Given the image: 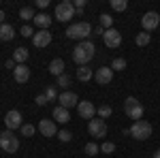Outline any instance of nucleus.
<instances>
[{
    "mask_svg": "<svg viewBox=\"0 0 160 158\" xmlns=\"http://www.w3.org/2000/svg\"><path fill=\"white\" fill-rule=\"evenodd\" d=\"M94 51H96V47H94L92 41H81L73 49V62H77L79 66H86L88 62L94 58Z\"/></svg>",
    "mask_w": 160,
    "mask_h": 158,
    "instance_id": "obj_1",
    "label": "nucleus"
},
{
    "mask_svg": "<svg viewBox=\"0 0 160 158\" xmlns=\"http://www.w3.org/2000/svg\"><path fill=\"white\" fill-rule=\"evenodd\" d=\"M130 130V137L132 139H137V141H148L149 137H152V124L149 122H145V120H137V122H132V126L128 128Z\"/></svg>",
    "mask_w": 160,
    "mask_h": 158,
    "instance_id": "obj_2",
    "label": "nucleus"
},
{
    "mask_svg": "<svg viewBox=\"0 0 160 158\" xmlns=\"http://www.w3.org/2000/svg\"><path fill=\"white\" fill-rule=\"evenodd\" d=\"M90 34H92V26L88 22H77V24L68 26V30H66V37L77 38V41H86Z\"/></svg>",
    "mask_w": 160,
    "mask_h": 158,
    "instance_id": "obj_3",
    "label": "nucleus"
},
{
    "mask_svg": "<svg viewBox=\"0 0 160 158\" xmlns=\"http://www.w3.org/2000/svg\"><path fill=\"white\" fill-rule=\"evenodd\" d=\"M124 111H126V115H128L130 120H135V122L143 118V105H141L135 96H128L124 100Z\"/></svg>",
    "mask_w": 160,
    "mask_h": 158,
    "instance_id": "obj_4",
    "label": "nucleus"
},
{
    "mask_svg": "<svg viewBox=\"0 0 160 158\" xmlns=\"http://www.w3.org/2000/svg\"><path fill=\"white\" fill-rule=\"evenodd\" d=\"M0 147H2L7 154H15V152L19 150V139L13 135V130L0 133Z\"/></svg>",
    "mask_w": 160,
    "mask_h": 158,
    "instance_id": "obj_5",
    "label": "nucleus"
},
{
    "mask_svg": "<svg viewBox=\"0 0 160 158\" xmlns=\"http://www.w3.org/2000/svg\"><path fill=\"white\" fill-rule=\"evenodd\" d=\"M56 17H58V22H71L75 17V4L71 0H62L56 7Z\"/></svg>",
    "mask_w": 160,
    "mask_h": 158,
    "instance_id": "obj_6",
    "label": "nucleus"
},
{
    "mask_svg": "<svg viewBox=\"0 0 160 158\" xmlns=\"http://www.w3.org/2000/svg\"><path fill=\"white\" fill-rule=\"evenodd\" d=\"M88 133L92 137H105L107 135V122L102 118H94V120L88 122Z\"/></svg>",
    "mask_w": 160,
    "mask_h": 158,
    "instance_id": "obj_7",
    "label": "nucleus"
},
{
    "mask_svg": "<svg viewBox=\"0 0 160 158\" xmlns=\"http://www.w3.org/2000/svg\"><path fill=\"white\" fill-rule=\"evenodd\" d=\"M160 24V15L156 11H148L143 13V17H141V26H143V30L149 32V30H156Z\"/></svg>",
    "mask_w": 160,
    "mask_h": 158,
    "instance_id": "obj_8",
    "label": "nucleus"
},
{
    "mask_svg": "<svg viewBox=\"0 0 160 158\" xmlns=\"http://www.w3.org/2000/svg\"><path fill=\"white\" fill-rule=\"evenodd\" d=\"M102 41H105V45L111 49L120 47L122 45V34H120V30H115V28H109V30H105V34H102Z\"/></svg>",
    "mask_w": 160,
    "mask_h": 158,
    "instance_id": "obj_9",
    "label": "nucleus"
},
{
    "mask_svg": "<svg viewBox=\"0 0 160 158\" xmlns=\"http://www.w3.org/2000/svg\"><path fill=\"white\" fill-rule=\"evenodd\" d=\"M4 124H7V130L22 128V126H24V122H22V113H19L17 109L7 111V115H4Z\"/></svg>",
    "mask_w": 160,
    "mask_h": 158,
    "instance_id": "obj_10",
    "label": "nucleus"
},
{
    "mask_svg": "<svg viewBox=\"0 0 160 158\" xmlns=\"http://www.w3.org/2000/svg\"><path fill=\"white\" fill-rule=\"evenodd\" d=\"M94 81L98 85H109L111 81H113V69H111V66H100V69H96Z\"/></svg>",
    "mask_w": 160,
    "mask_h": 158,
    "instance_id": "obj_11",
    "label": "nucleus"
},
{
    "mask_svg": "<svg viewBox=\"0 0 160 158\" xmlns=\"http://www.w3.org/2000/svg\"><path fill=\"white\" fill-rule=\"evenodd\" d=\"M77 113H79L83 120H94V115H96V107L92 105V100H79V105H77Z\"/></svg>",
    "mask_w": 160,
    "mask_h": 158,
    "instance_id": "obj_12",
    "label": "nucleus"
},
{
    "mask_svg": "<svg viewBox=\"0 0 160 158\" xmlns=\"http://www.w3.org/2000/svg\"><path fill=\"white\" fill-rule=\"evenodd\" d=\"M58 103H60V107L64 109H71V107H77L79 105V98L75 92H62L60 96H58Z\"/></svg>",
    "mask_w": 160,
    "mask_h": 158,
    "instance_id": "obj_13",
    "label": "nucleus"
},
{
    "mask_svg": "<svg viewBox=\"0 0 160 158\" xmlns=\"http://www.w3.org/2000/svg\"><path fill=\"white\" fill-rule=\"evenodd\" d=\"M37 128L41 130L43 137H56V135H58V126H56L53 120H41Z\"/></svg>",
    "mask_w": 160,
    "mask_h": 158,
    "instance_id": "obj_14",
    "label": "nucleus"
},
{
    "mask_svg": "<svg viewBox=\"0 0 160 158\" xmlns=\"http://www.w3.org/2000/svg\"><path fill=\"white\" fill-rule=\"evenodd\" d=\"M32 43H34V47H47L51 43V32L49 30H37L32 37Z\"/></svg>",
    "mask_w": 160,
    "mask_h": 158,
    "instance_id": "obj_15",
    "label": "nucleus"
},
{
    "mask_svg": "<svg viewBox=\"0 0 160 158\" xmlns=\"http://www.w3.org/2000/svg\"><path fill=\"white\" fill-rule=\"evenodd\" d=\"M13 77H15L17 84H28V79H30V69H28L26 64H17L15 71H13Z\"/></svg>",
    "mask_w": 160,
    "mask_h": 158,
    "instance_id": "obj_16",
    "label": "nucleus"
},
{
    "mask_svg": "<svg viewBox=\"0 0 160 158\" xmlns=\"http://www.w3.org/2000/svg\"><path fill=\"white\" fill-rule=\"evenodd\" d=\"M32 22H34V26H37L38 30H47V28L51 26V17L47 15V13H37Z\"/></svg>",
    "mask_w": 160,
    "mask_h": 158,
    "instance_id": "obj_17",
    "label": "nucleus"
},
{
    "mask_svg": "<svg viewBox=\"0 0 160 158\" xmlns=\"http://www.w3.org/2000/svg\"><path fill=\"white\" fill-rule=\"evenodd\" d=\"M49 73L56 75V77L64 75V60H62V58H53V60L49 62Z\"/></svg>",
    "mask_w": 160,
    "mask_h": 158,
    "instance_id": "obj_18",
    "label": "nucleus"
},
{
    "mask_svg": "<svg viewBox=\"0 0 160 158\" xmlns=\"http://www.w3.org/2000/svg\"><path fill=\"white\" fill-rule=\"evenodd\" d=\"M15 38V30H13V26L11 24H2L0 26V41H13Z\"/></svg>",
    "mask_w": 160,
    "mask_h": 158,
    "instance_id": "obj_19",
    "label": "nucleus"
},
{
    "mask_svg": "<svg viewBox=\"0 0 160 158\" xmlns=\"http://www.w3.org/2000/svg\"><path fill=\"white\" fill-rule=\"evenodd\" d=\"M53 120H58L60 124H66V122L71 120V115H68V109H64V107H60V105H58V107L53 109Z\"/></svg>",
    "mask_w": 160,
    "mask_h": 158,
    "instance_id": "obj_20",
    "label": "nucleus"
},
{
    "mask_svg": "<svg viewBox=\"0 0 160 158\" xmlns=\"http://www.w3.org/2000/svg\"><path fill=\"white\" fill-rule=\"evenodd\" d=\"M28 49L26 47H17L15 51H13V60L17 62V64H26V60H28Z\"/></svg>",
    "mask_w": 160,
    "mask_h": 158,
    "instance_id": "obj_21",
    "label": "nucleus"
},
{
    "mask_svg": "<svg viewBox=\"0 0 160 158\" xmlns=\"http://www.w3.org/2000/svg\"><path fill=\"white\" fill-rule=\"evenodd\" d=\"M77 79H79V81H90V79H92V69H90V66H79V69H77Z\"/></svg>",
    "mask_w": 160,
    "mask_h": 158,
    "instance_id": "obj_22",
    "label": "nucleus"
},
{
    "mask_svg": "<svg viewBox=\"0 0 160 158\" xmlns=\"http://www.w3.org/2000/svg\"><path fill=\"white\" fill-rule=\"evenodd\" d=\"M149 41H152V37H149L148 32H139L135 37V43L139 45V47H145V45H149Z\"/></svg>",
    "mask_w": 160,
    "mask_h": 158,
    "instance_id": "obj_23",
    "label": "nucleus"
},
{
    "mask_svg": "<svg viewBox=\"0 0 160 158\" xmlns=\"http://www.w3.org/2000/svg\"><path fill=\"white\" fill-rule=\"evenodd\" d=\"M34 15H37V13H34V9H32V7H24V9L19 11V17H22L24 22H30V19H34Z\"/></svg>",
    "mask_w": 160,
    "mask_h": 158,
    "instance_id": "obj_24",
    "label": "nucleus"
},
{
    "mask_svg": "<svg viewBox=\"0 0 160 158\" xmlns=\"http://www.w3.org/2000/svg\"><path fill=\"white\" fill-rule=\"evenodd\" d=\"M45 96H47V103H56L58 100V90L53 85H47L45 88Z\"/></svg>",
    "mask_w": 160,
    "mask_h": 158,
    "instance_id": "obj_25",
    "label": "nucleus"
},
{
    "mask_svg": "<svg viewBox=\"0 0 160 158\" xmlns=\"http://www.w3.org/2000/svg\"><path fill=\"white\" fill-rule=\"evenodd\" d=\"M96 113H98V118H109L111 113H113V109H111V105H100V107H96Z\"/></svg>",
    "mask_w": 160,
    "mask_h": 158,
    "instance_id": "obj_26",
    "label": "nucleus"
},
{
    "mask_svg": "<svg viewBox=\"0 0 160 158\" xmlns=\"http://www.w3.org/2000/svg\"><path fill=\"white\" fill-rule=\"evenodd\" d=\"M111 9L113 11H126L128 9V0H111Z\"/></svg>",
    "mask_w": 160,
    "mask_h": 158,
    "instance_id": "obj_27",
    "label": "nucleus"
},
{
    "mask_svg": "<svg viewBox=\"0 0 160 158\" xmlns=\"http://www.w3.org/2000/svg\"><path fill=\"white\" fill-rule=\"evenodd\" d=\"M111 69H113V73L115 71H126V60L124 58H115V60L111 62Z\"/></svg>",
    "mask_w": 160,
    "mask_h": 158,
    "instance_id": "obj_28",
    "label": "nucleus"
},
{
    "mask_svg": "<svg viewBox=\"0 0 160 158\" xmlns=\"http://www.w3.org/2000/svg\"><path fill=\"white\" fill-rule=\"evenodd\" d=\"M100 26H102L105 30H109V28H113V17H109L107 13H102V15H100Z\"/></svg>",
    "mask_w": 160,
    "mask_h": 158,
    "instance_id": "obj_29",
    "label": "nucleus"
},
{
    "mask_svg": "<svg viewBox=\"0 0 160 158\" xmlns=\"http://www.w3.org/2000/svg\"><path fill=\"white\" fill-rule=\"evenodd\" d=\"M68 85H71V75H60V77H58V88H64V90H66V88H68Z\"/></svg>",
    "mask_w": 160,
    "mask_h": 158,
    "instance_id": "obj_30",
    "label": "nucleus"
},
{
    "mask_svg": "<svg viewBox=\"0 0 160 158\" xmlns=\"http://www.w3.org/2000/svg\"><path fill=\"white\" fill-rule=\"evenodd\" d=\"M34 130H37V126H32V124H24V126H22V135H24V137H32Z\"/></svg>",
    "mask_w": 160,
    "mask_h": 158,
    "instance_id": "obj_31",
    "label": "nucleus"
},
{
    "mask_svg": "<svg viewBox=\"0 0 160 158\" xmlns=\"http://www.w3.org/2000/svg\"><path fill=\"white\" fill-rule=\"evenodd\" d=\"M58 139H60L62 143H68V141L73 139V135H71V130H60V133H58Z\"/></svg>",
    "mask_w": 160,
    "mask_h": 158,
    "instance_id": "obj_32",
    "label": "nucleus"
},
{
    "mask_svg": "<svg viewBox=\"0 0 160 158\" xmlns=\"http://www.w3.org/2000/svg\"><path fill=\"white\" fill-rule=\"evenodd\" d=\"M98 150H100V147L96 145V143H88V145H86V154H88V156H96Z\"/></svg>",
    "mask_w": 160,
    "mask_h": 158,
    "instance_id": "obj_33",
    "label": "nucleus"
},
{
    "mask_svg": "<svg viewBox=\"0 0 160 158\" xmlns=\"http://www.w3.org/2000/svg\"><path fill=\"white\" fill-rule=\"evenodd\" d=\"M100 150H102L105 154H113V152H115V143H111V141H105V143L100 145Z\"/></svg>",
    "mask_w": 160,
    "mask_h": 158,
    "instance_id": "obj_34",
    "label": "nucleus"
},
{
    "mask_svg": "<svg viewBox=\"0 0 160 158\" xmlns=\"http://www.w3.org/2000/svg\"><path fill=\"white\" fill-rule=\"evenodd\" d=\"M22 34H24L26 38H28V37L32 38V37H34V30H32V26H22Z\"/></svg>",
    "mask_w": 160,
    "mask_h": 158,
    "instance_id": "obj_35",
    "label": "nucleus"
},
{
    "mask_svg": "<svg viewBox=\"0 0 160 158\" xmlns=\"http://www.w3.org/2000/svg\"><path fill=\"white\" fill-rule=\"evenodd\" d=\"M34 103H37L38 107H43V105H47V96H45V92H43V94H38V96L34 98Z\"/></svg>",
    "mask_w": 160,
    "mask_h": 158,
    "instance_id": "obj_36",
    "label": "nucleus"
},
{
    "mask_svg": "<svg viewBox=\"0 0 160 158\" xmlns=\"http://www.w3.org/2000/svg\"><path fill=\"white\" fill-rule=\"evenodd\" d=\"M102 34H105V28H102V26H96V28L92 30V37H102Z\"/></svg>",
    "mask_w": 160,
    "mask_h": 158,
    "instance_id": "obj_37",
    "label": "nucleus"
},
{
    "mask_svg": "<svg viewBox=\"0 0 160 158\" xmlns=\"http://www.w3.org/2000/svg\"><path fill=\"white\" fill-rule=\"evenodd\" d=\"M15 66H17V62L13 60V58H11V60H7V64H4V69H9V71H15Z\"/></svg>",
    "mask_w": 160,
    "mask_h": 158,
    "instance_id": "obj_38",
    "label": "nucleus"
},
{
    "mask_svg": "<svg viewBox=\"0 0 160 158\" xmlns=\"http://www.w3.org/2000/svg\"><path fill=\"white\" fill-rule=\"evenodd\" d=\"M47 4H49V0H37V7H38V9H45Z\"/></svg>",
    "mask_w": 160,
    "mask_h": 158,
    "instance_id": "obj_39",
    "label": "nucleus"
},
{
    "mask_svg": "<svg viewBox=\"0 0 160 158\" xmlns=\"http://www.w3.org/2000/svg\"><path fill=\"white\" fill-rule=\"evenodd\" d=\"M86 7V0H75V9H83Z\"/></svg>",
    "mask_w": 160,
    "mask_h": 158,
    "instance_id": "obj_40",
    "label": "nucleus"
},
{
    "mask_svg": "<svg viewBox=\"0 0 160 158\" xmlns=\"http://www.w3.org/2000/svg\"><path fill=\"white\" fill-rule=\"evenodd\" d=\"M4 24V11H2V9H0V26Z\"/></svg>",
    "mask_w": 160,
    "mask_h": 158,
    "instance_id": "obj_41",
    "label": "nucleus"
},
{
    "mask_svg": "<svg viewBox=\"0 0 160 158\" xmlns=\"http://www.w3.org/2000/svg\"><path fill=\"white\" fill-rule=\"evenodd\" d=\"M154 158H160V150H156V152H154Z\"/></svg>",
    "mask_w": 160,
    "mask_h": 158,
    "instance_id": "obj_42",
    "label": "nucleus"
}]
</instances>
